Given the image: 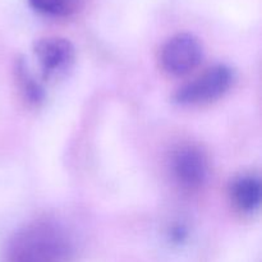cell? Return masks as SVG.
I'll return each mask as SVG.
<instances>
[{
  "instance_id": "cell-1",
  "label": "cell",
  "mask_w": 262,
  "mask_h": 262,
  "mask_svg": "<svg viewBox=\"0 0 262 262\" xmlns=\"http://www.w3.org/2000/svg\"><path fill=\"white\" fill-rule=\"evenodd\" d=\"M71 246L63 233L49 224H35L10 242L7 262H67Z\"/></svg>"
},
{
  "instance_id": "cell-2",
  "label": "cell",
  "mask_w": 262,
  "mask_h": 262,
  "mask_svg": "<svg viewBox=\"0 0 262 262\" xmlns=\"http://www.w3.org/2000/svg\"><path fill=\"white\" fill-rule=\"evenodd\" d=\"M233 82V72L225 66L206 69L178 90L176 100L182 105L209 104L227 94Z\"/></svg>"
},
{
  "instance_id": "cell-3",
  "label": "cell",
  "mask_w": 262,
  "mask_h": 262,
  "mask_svg": "<svg viewBox=\"0 0 262 262\" xmlns=\"http://www.w3.org/2000/svg\"><path fill=\"white\" fill-rule=\"evenodd\" d=\"M202 55L204 51L199 38L189 33H178L164 43L160 61L166 73L182 77L200 66Z\"/></svg>"
},
{
  "instance_id": "cell-4",
  "label": "cell",
  "mask_w": 262,
  "mask_h": 262,
  "mask_svg": "<svg viewBox=\"0 0 262 262\" xmlns=\"http://www.w3.org/2000/svg\"><path fill=\"white\" fill-rule=\"evenodd\" d=\"M170 169L174 179L184 191H196L207 177V159L199 147L184 145L171 155Z\"/></svg>"
},
{
  "instance_id": "cell-5",
  "label": "cell",
  "mask_w": 262,
  "mask_h": 262,
  "mask_svg": "<svg viewBox=\"0 0 262 262\" xmlns=\"http://www.w3.org/2000/svg\"><path fill=\"white\" fill-rule=\"evenodd\" d=\"M35 55L42 67L45 76L50 77L63 72L71 66L74 59V49L67 38H40L35 45Z\"/></svg>"
},
{
  "instance_id": "cell-6",
  "label": "cell",
  "mask_w": 262,
  "mask_h": 262,
  "mask_svg": "<svg viewBox=\"0 0 262 262\" xmlns=\"http://www.w3.org/2000/svg\"><path fill=\"white\" fill-rule=\"evenodd\" d=\"M233 205L242 212H253L261 202V182L255 176H241L230 184Z\"/></svg>"
},
{
  "instance_id": "cell-7",
  "label": "cell",
  "mask_w": 262,
  "mask_h": 262,
  "mask_svg": "<svg viewBox=\"0 0 262 262\" xmlns=\"http://www.w3.org/2000/svg\"><path fill=\"white\" fill-rule=\"evenodd\" d=\"M36 12L49 17H67L78 8L81 0H28Z\"/></svg>"
}]
</instances>
